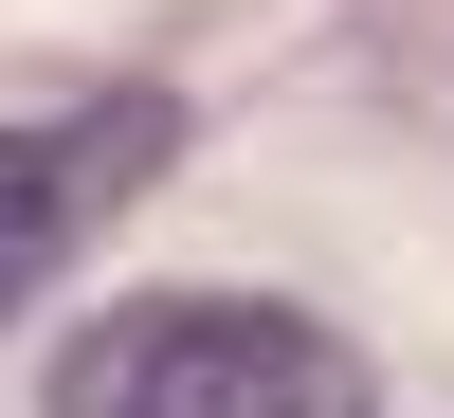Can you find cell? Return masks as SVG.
I'll return each mask as SVG.
<instances>
[{"instance_id":"cell-2","label":"cell","mask_w":454,"mask_h":418,"mask_svg":"<svg viewBox=\"0 0 454 418\" xmlns=\"http://www.w3.org/2000/svg\"><path fill=\"white\" fill-rule=\"evenodd\" d=\"M145 164H164V109H145V91L55 109V128H0V310H36V273H55Z\"/></svg>"},{"instance_id":"cell-1","label":"cell","mask_w":454,"mask_h":418,"mask_svg":"<svg viewBox=\"0 0 454 418\" xmlns=\"http://www.w3.org/2000/svg\"><path fill=\"white\" fill-rule=\"evenodd\" d=\"M55 418H346V364L273 291H145V310L73 327Z\"/></svg>"}]
</instances>
